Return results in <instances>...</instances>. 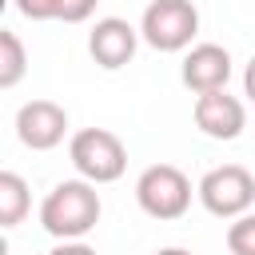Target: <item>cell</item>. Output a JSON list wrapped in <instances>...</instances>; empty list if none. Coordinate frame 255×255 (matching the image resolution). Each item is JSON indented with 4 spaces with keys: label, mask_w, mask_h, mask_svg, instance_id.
<instances>
[{
    "label": "cell",
    "mask_w": 255,
    "mask_h": 255,
    "mask_svg": "<svg viewBox=\"0 0 255 255\" xmlns=\"http://www.w3.org/2000/svg\"><path fill=\"white\" fill-rule=\"evenodd\" d=\"M100 191L88 179H64L56 183L40 203V227L52 239H84L100 223Z\"/></svg>",
    "instance_id": "6da1fadb"
},
{
    "label": "cell",
    "mask_w": 255,
    "mask_h": 255,
    "mask_svg": "<svg viewBox=\"0 0 255 255\" xmlns=\"http://www.w3.org/2000/svg\"><path fill=\"white\" fill-rule=\"evenodd\" d=\"M68 159L88 183H116L128 171V147L108 128H84L68 139Z\"/></svg>",
    "instance_id": "7a4b0ae2"
},
{
    "label": "cell",
    "mask_w": 255,
    "mask_h": 255,
    "mask_svg": "<svg viewBox=\"0 0 255 255\" xmlns=\"http://www.w3.org/2000/svg\"><path fill=\"white\" fill-rule=\"evenodd\" d=\"M191 179L175 167V163H151L139 171L135 179V203L143 215L167 223V219H183L191 207Z\"/></svg>",
    "instance_id": "3957f363"
},
{
    "label": "cell",
    "mask_w": 255,
    "mask_h": 255,
    "mask_svg": "<svg viewBox=\"0 0 255 255\" xmlns=\"http://www.w3.org/2000/svg\"><path fill=\"white\" fill-rule=\"evenodd\" d=\"M199 32V8L191 0H151L139 20V40L155 52H183Z\"/></svg>",
    "instance_id": "277c9868"
},
{
    "label": "cell",
    "mask_w": 255,
    "mask_h": 255,
    "mask_svg": "<svg viewBox=\"0 0 255 255\" xmlns=\"http://www.w3.org/2000/svg\"><path fill=\"white\" fill-rule=\"evenodd\" d=\"M195 195L215 219H235V215L251 211V203H255V175L243 163H223V167H211L195 183Z\"/></svg>",
    "instance_id": "5b68a950"
},
{
    "label": "cell",
    "mask_w": 255,
    "mask_h": 255,
    "mask_svg": "<svg viewBox=\"0 0 255 255\" xmlns=\"http://www.w3.org/2000/svg\"><path fill=\"white\" fill-rule=\"evenodd\" d=\"M68 135V112L56 100H28L16 112V139L28 151H52Z\"/></svg>",
    "instance_id": "8992f818"
},
{
    "label": "cell",
    "mask_w": 255,
    "mask_h": 255,
    "mask_svg": "<svg viewBox=\"0 0 255 255\" xmlns=\"http://www.w3.org/2000/svg\"><path fill=\"white\" fill-rule=\"evenodd\" d=\"M195 128L207 135V139H239L243 128H247V108L239 96H227V88H215V92H203L195 100Z\"/></svg>",
    "instance_id": "52a82bcc"
},
{
    "label": "cell",
    "mask_w": 255,
    "mask_h": 255,
    "mask_svg": "<svg viewBox=\"0 0 255 255\" xmlns=\"http://www.w3.org/2000/svg\"><path fill=\"white\" fill-rule=\"evenodd\" d=\"M135 48H139V28H131L120 16H104L88 32V52L104 72H120L124 64H131Z\"/></svg>",
    "instance_id": "ba28073f"
},
{
    "label": "cell",
    "mask_w": 255,
    "mask_h": 255,
    "mask_svg": "<svg viewBox=\"0 0 255 255\" xmlns=\"http://www.w3.org/2000/svg\"><path fill=\"white\" fill-rule=\"evenodd\" d=\"M179 80L195 96L215 92V88H227V80H231V52L223 44H195V48H187L183 68H179Z\"/></svg>",
    "instance_id": "9c48e42d"
},
{
    "label": "cell",
    "mask_w": 255,
    "mask_h": 255,
    "mask_svg": "<svg viewBox=\"0 0 255 255\" xmlns=\"http://www.w3.org/2000/svg\"><path fill=\"white\" fill-rule=\"evenodd\" d=\"M32 211V191H28V179L16 175V171H4L0 167V231L24 223Z\"/></svg>",
    "instance_id": "30bf717a"
},
{
    "label": "cell",
    "mask_w": 255,
    "mask_h": 255,
    "mask_svg": "<svg viewBox=\"0 0 255 255\" xmlns=\"http://www.w3.org/2000/svg\"><path fill=\"white\" fill-rule=\"evenodd\" d=\"M28 76V52L24 40L8 28H0V88H16Z\"/></svg>",
    "instance_id": "8fae6325"
},
{
    "label": "cell",
    "mask_w": 255,
    "mask_h": 255,
    "mask_svg": "<svg viewBox=\"0 0 255 255\" xmlns=\"http://www.w3.org/2000/svg\"><path fill=\"white\" fill-rule=\"evenodd\" d=\"M227 251L231 255H255V211H243L227 227Z\"/></svg>",
    "instance_id": "7c38bea8"
},
{
    "label": "cell",
    "mask_w": 255,
    "mask_h": 255,
    "mask_svg": "<svg viewBox=\"0 0 255 255\" xmlns=\"http://www.w3.org/2000/svg\"><path fill=\"white\" fill-rule=\"evenodd\" d=\"M100 0H56V20L64 24H84L92 12H96Z\"/></svg>",
    "instance_id": "4fadbf2b"
},
{
    "label": "cell",
    "mask_w": 255,
    "mask_h": 255,
    "mask_svg": "<svg viewBox=\"0 0 255 255\" xmlns=\"http://www.w3.org/2000/svg\"><path fill=\"white\" fill-rule=\"evenodd\" d=\"M16 8L28 20H56V0H16Z\"/></svg>",
    "instance_id": "5bb4252c"
},
{
    "label": "cell",
    "mask_w": 255,
    "mask_h": 255,
    "mask_svg": "<svg viewBox=\"0 0 255 255\" xmlns=\"http://www.w3.org/2000/svg\"><path fill=\"white\" fill-rule=\"evenodd\" d=\"M48 255H100V251H96V247H88L84 239H60Z\"/></svg>",
    "instance_id": "9a60e30c"
},
{
    "label": "cell",
    "mask_w": 255,
    "mask_h": 255,
    "mask_svg": "<svg viewBox=\"0 0 255 255\" xmlns=\"http://www.w3.org/2000/svg\"><path fill=\"white\" fill-rule=\"evenodd\" d=\"M243 96L255 104V56L247 60V68H243Z\"/></svg>",
    "instance_id": "2e32d148"
},
{
    "label": "cell",
    "mask_w": 255,
    "mask_h": 255,
    "mask_svg": "<svg viewBox=\"0 0 255 255\" xmlns=\"http://www.w3.org/2000/svg\"><path fill=\"white\" fill-rule=\"evenodd\" d=\"M155 255H191V251H187V247H159Z\"/></svg>",
    "instance_id": "e0dca14e"
},
{
    "label": "cell",
    "mask_w": 255,
    "mask_h": 255,
    "mask_svg": "<svg viewBox=\"0 0 255 255\" xmlns=\"http://www.w3.org/2000/svg\"><path fill=\"white\" fill-rule=\"evenodd\" d=\"M0 255H8V239H4V231H0Z\"/></svg>",
    "instance_id": "ac0fdd59"
},
{
    "label": "cell",
    "mask_w": 255,
    "mask_h": 255,
    "mask_svg": "<svg viewBox=\"0 0 255 255\" xmlns=\"http://www.w3.org/2000/svg\"><path fill=\"white\" fill-rule=\"evenodd\" d=\"M4 8H8V0H0V16H4Z\"/></svg>",
    "instance_id": "d6986e66"
}]
</instances>
